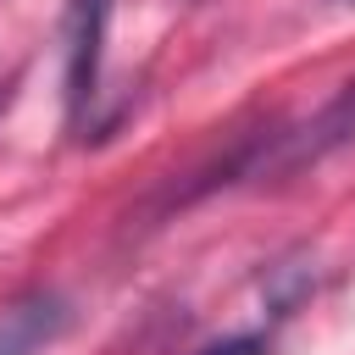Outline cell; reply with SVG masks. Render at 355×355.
<instances>
[{
	"mask_svg": "<svg viewBox=\"0 0 355 355\" xmlns=\"http://www.w3.org/2000/svg\"><path fill=\"white\" fill-rule=\"evenodd\" d=\"M111 0H67V111L83 122V111L100 94V44H105Z\"/></svg>",
	"mask_w": 355,
	"mask_h": 355,
	"instance_id": "2",
	"label": "cell"
},
{
	"mask_svg": "<svg viewBox=\"0 0 355 355\" xmlns=\"http://www.w3.org/2000/svg\"><path fill=\"white\" fill-rule=\"evenodd\" d=\"M67 300L50 288H33L22 300H11L0 311V355H39L44 344H55L67 333Z\"/></svg>",
	"mask_w": 355,
	"mask_h": 355,
	"instance_id": "3",
	"label": "cell"
},
{
	"mask_svg": "<svg viewBox=\"0 0 355 355\" xmlns=\"http://www.w3.org/2000/svg\"><path fill=\"white\" fill-rule=\"evenodd\" d=\"M200 355H266V338H261V333H239V338H222V344H205Z\"/></svg>",
	"mask_w": 355,
	"mask_h": 355,
	"instance_id": "4",
	"label": "cell"
},
{
	"mask_svg": "<svg viewBox=\"0 0 355 355\" xmlns=\"http://www.w3.org/2000/svg\"><path fill=\"white\" fill-rule=\"evenodd\" d=\"M344 144H355V78L311 122H300L294 133H277L272 155H261L255 172H294V166H311V161H322V155H333Z\"/></svg>",
	"mask_w": 355,
	"mask_h": 355,
	"instance_id": "1",
	"label": "cell"
},
{
	"mask_svg": "<svg viewBox=\"0 0 355 355\" xmlns=\"http://www.w3.org/2000/svg\"><path fill=\"white\" fill-rule=\"evenodd\" d=\"M344 6H355V0H344Z\"/></svg>",
	"mask_w": 355,
	"mask_h": 355,
	"instance_id": "5",
	"label": "cell"
}]
</instances>
